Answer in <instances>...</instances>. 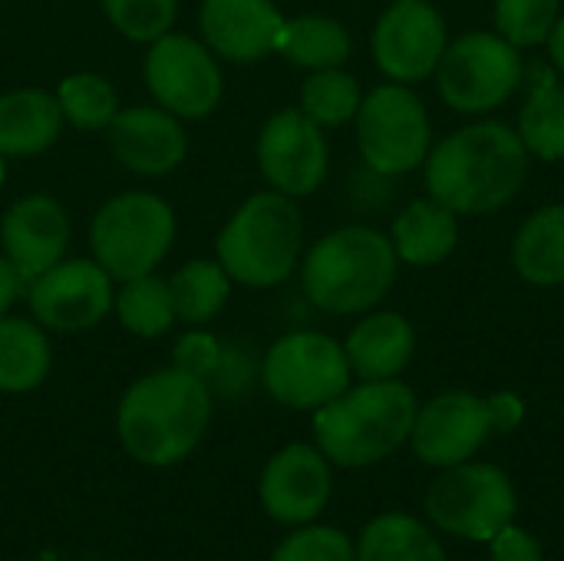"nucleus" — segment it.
<instances>
[{
    "label": "nucleus",
    "instance_id": "13",
    "mask_svg": "<svg viewBox=\"0 0 564 561\" xmlns=\"http://www.w3.org/2000/svg\"><path fill=\"white\" fill-rule=\"evenodd\" d=\"M112 278L96 258H63L26 284L33 321L56 334L96 327L112 311Z\"/></svg>",
    "mask_w": 564,
    "mask_h": 561
},
{
    "label": "nucleus",
    "instance_id": "11",
    "mask_svg": "<svg viewBox=\"0 0 564 561\" xmlns=\"http://www.w3.org/2000/svg\"><path fill=\"white\" fill-rule=\"evenodd\" d=\"M142 76L155 106L169 109L178 119L212 116L225 89L215 53L202 40L185 33H165L149 43Z\"/></svg>",
    "mask_w": 564,
    "mask_h": 561
},
{
    "label": "nucleus",
    "instance_id": "8",
    "mask_svg": "<svg viewBox=\"0 0 564 561\" xmlns=\"http://www.w3.org/2000/svg\"><path fill=\"white\" fill-rule=\"evenodd\" d=\"M354 122L360 159L383 179L423 169L433 149L430 109L406 83H380L364 93Z\"/></svg>",
    "mask_w": 564,
    "mask_h": 561
},
{
    "label": "nucleus",
    "instance_id": "33",
    "mask_svg": "<svg viewBox=\"0 0 564 561\" xmlns=\"http://www.w3.org/2000/svg\"><path fill=\"white\" fill-rule=\"evenodd\" d=\"M99 7L112 30L132 43H155L172 33L178 17V0H99Z\"/></svg>",
    "mask_w": 564,
    "mask_h": 561
},
{
    "label": "nucleus",
    "instance_id": "28",
    "mask_svg": "<svg viewBox=\"0 0 564 561\" xmlns=\"http://www.w3.org/2000/svg\"><path fill=\"white\" fill-rule=\"evenodd\" d=\"M231 278L228 271L208 258H195L188 261L185 268H178L172 278H169V291H172V304H175V317L192 324V327H202L208 324L212 317L221 314V308L228 304L231 298Z\"/></svg>",
    "mask_w": 564,
    "mask_h": 561
},
{
    "label": "nucleus",
    "instance_id": "27",
    "mask_svg": "<svg viewBox=\"0 0 564 561\" xmlns=\"http://www.w3.org/2000/svg\"><path fill=\"white\" fill-rule=\"evenodd\" d=\"M357 561H449L433 529L406 513H383L367 522Z\"/></svg>",
    "mask_w": 564,
    "mask_h": 561
},
{
    "label": "nucleus",
    "instance_id": "4",
    "mask_svg": "<svg viewBox=\"0 0 564 561\" xmlns=\"http://www.w3.org/2000/svg\"><path fill=\"white\" fill-rule=\"evenodd\" d=\"M400 258L390 235L370 225H344L314 241L301 265V284L314 308L347 317L373 311L397 284Z\"/></svg>",
    "mask_w": 564,
    "mask_h": 561
},
{
    "label": "nucleus",
    "instance_id": "32",
    "mask_svg": "<svg viewBox=\"0 0 564 561\" xmlns=\"http://www.w3.org/2000/svg\"><path fill=\"white\" fill-rule=\"evenodd\" d=\"M562 17V0H492V26L519 50L545 46Z\"/></svg>",
    "mask_w": 564,
    "mask_h": 561
},
{
    "label": "nucleus",
    "instance_id": "24",
    "mask_svg": "<svg viewBox=\"0 0 564 561\" xmlns=\"http://www.w3.org/2000/svg\"><path fill=\"white\" fill-rule=\"evenodd\" d=\"M53 367L46 331L26 317H0V393L36 390Z\"/></svg>",
    "mask_w": 564,
    "mask_h": 561
},
{
    "label": "nucleus",
    "instance_id": "17",
    "mask_svg": "<svg viewBox=\"0 0 564 561\" xmlns=\"http://www.w3.org/2000/svg\"><path fill=\"white\" fill-rule=\"evenodd\" d=\"M69 215L53 195L17 198L0 222V251L17 268L23 284L63 261L69 248Z\"/></svg>",
    "mask_w": 564,
    "mask_h": 561
},
{
    "label": "nucleus",
    "instance_id": "10",
    "mask_svg": "<svg viewBox=\"0 0 564 561\" xmlns=\"http://www.w3.org/2000/svg\"><path fill=\"white\" fill-rule=\"evenodd\" d=\"M264 390L291 410H321L350 387V364L344 344L321 331H294L264 354Z\"/></svg>",
    "mask_w": 564,
    "mask_h": 561
},
{
    "label": "nucleus",
    "instance_id": "19",
    "mask_svg": "<svg viewBox=\"0 0 564 561\" xmlns=\"http://www.w3.org/2000/svg\"><path fill=\"white\" fill-rule=\"evenodd\" d=\"M284 13L274 0H202V43L228 63H258L278 53Z\"/></svg>",
    "mask_w": 564,
    "mask_h": 561
},
{
    "label": "nucleus",
    "instance_id": "16",
    "mask_svg": "<svg viewBox=\"0 0 564 561\" xmlns=\"http://www.w3.org/2000/svg\"><path fill=\"white\" fill-rule=\"evenodd\" d=\"M334 493L330 460L307 443H291L274 453L261 473L258 496L264 513L281 526H307L314 522Z\"/></svg>",
    "mask_w": 564,
    "mask_h": 561
},
{
    "label": "nucleus",
    "instance_id": "12",
    "mask_svg": "<svg viewBox=\"0 0 564 561\" xmlns=\"http://www.w3.org/2000/svg\"><path fill=\"white\" fill-rule=\"evenodd\" d=\"M449 46L446 17L430 0H393L373 23L370 53L377 69L390 83H426L433 79Z\"/></svg>",
    "mask_w": 564,
    "mask_h": 561
},
{
    "label": "nucleus",
    "instance_id": "23",
    "mask_svg": "<svg viewBox=\"0 0 564 561\" xmlns=\"http://www.w3.org/2000/svg\"><path fill=\"white\" fill-rule=\"evenodd\" d=\"M512 268L532 288L564 284V202L535 208L512 238Z\"/></svg>",
    "mask_w": 564,
    "mask_h": 561
},
{
    "label": "nucleus",
    "instance_id": "6",
    "mask_svg": "<svg viewBox=\"0 0 564 561\" xmlns=\"http://www.w3.org/2000/svg\"><path fill=\"white\" fill-rule=\"evenodd\" d=\"M436 93L459 116H489L525 83L522 50L496 30H469L449 40L436 66Z\"/></svg>",
    "mask_w": 564,
    "mask_h": 561
},
{
    "label": "nucleus",
    "instance_id": "37",
    "mask_svg": "<svg viewBox=\"0 0 564 561\" xmlns=\"http://www.w3.org/2000/svg\"><path fill=\"white\" fill-rule=\"evenodd\" d=\"M486 410H489L492 433H512L525 420V400L516 390H499V393L486 397Z\"/></svg>",
    "mask_w": 564,
    "mask_h": 561
},
{
    "label": "nucleus",
    "instance_id": "9",
    "mask_svg": "<svg viewBox=\"0 0 564 561\" xmlns=\"http://www.w3.org/2000/svg\"><path fill=\"white\" fill-rule=\"evenodd\" d=\"M519 496L509 479L492 463H459L440 470L426 489V519L446 532L469 542H489L499 529L516 522Z\"/></svg>",
    "mask_w": 564,
    "mask_h": 561
},
{
    "label": "nucleus",
    "instance_id": "26",
    "mask_svg": "<svg viewBox=\"0 0 564 561\" xmlns=\"http://www.w3.org/2000/svg\"><path fill=\"white\" fill-rule=\"evenodd\" d=\"M516 132L532 159L564 162V79L552 69L542 73L519 109Z\"/></svg>",
    "mask_w": 564,
    "mask_h": 561
},
{
    "label": "nucleus",
    "instance_id": "38",
    "mask_svg": "<svg viewBox=\"0 0 564 561\" xmlns=\"http://www.w3.org/2000/svg\"><path fill=\"white\" fill-rule=\"evenodd\" d=\"M23 294V278L17 274V268L3 258L0 251V317L17 304V298Z\"/></svg>",
    "mask_w": 564,
    "mask_h": 561
},
{
    "label": "nucleus",
    "instance_id": "35",
    "mask_svg": "<svg viewBox=\"0 0 564 561\" xmlns=\"http://www.w3.org/2000/svg\"><path fill=\"white\" fill-rule=\"evenodd\" d=\"M175 367L185 374H195L202 380H208L212 374H218L221 367V344L218 337H212L208 331H188L175 341Z\"/></svg>",
    "mask_w": 564,
    "mask_h": 561
},
{
    "label": "nucleus",
    "instance_id": "34",
    "mask_svg": "<svg viewBox=\"0 0 564 561\" xmlns=\"http://www.w3.org/2000/svg\"><path fill=\"white\" fill-rule=\"evenodd\" d=\"M271 561H357V546L340 529L307 522L274 549Z\"/></svg>",
    "mask_w": 564,
    "mask_h": 561
},
{
    "label": "nucleus",
    "instance_id": "31",
    "mask_svg": "<svg viewBox=\"0 0 564 561\" xmlns=\"http://www.w3.org/2000/svg\"><path fill=\"white\" fill-rule=\"evenodd\" d=\"M56 103L63 119L76 129H106L119 112V96L112 83L99 73H69L56 86Z\"/></svg>",
    "mask_w": 564,
    "mask_h": 561
},
{
    "label": "nucleus",
    "instance_id": "40",
    "mask_svg": "<svg viewBox=\"0 0 564 561\" xmlns=\"http://www.w3.org/2000/svg\"><path fill=\"white\" fill-rule=\"evenodd\" d=\"M3 179H7V155L0 152V185H3Z\"/></svg>",
    "mask_w": 564,
    "mask_h": 561
},
{
    "label": "nucleus",
    "instance_id": "25",
    "mask_svg": "<svg viewBox=\"0 0 564 561\" xmlns=\"http://www.w3.org/2000/svg\"><path fill=\"white\" fill-rule=\"evenodd\" d=\"M350 50H354V40L347 26L324 13H301V17L284 20L281 40H278V53L291 66H301L307 73L344 66L350 60Z\"/></svg>",
    "mask_w": 564,
    "mask_h": 561
},
{
    "label": "nucleus",
    "instance_id": "15",
    "mask_svg": "<svg viewBox=\"0 0 564 561\" xmlns=\"http://www.w3.org/2000/svg\"><path fill=\"white\" fill-rule=\"evenodd\" d=\"M492 436L486 397L469 390H446L423 403L413 420L410 446L420 463L433 470H449L469 463Z\"/></svg>",
    "mask_w": 564,
    "mask_h": 561
},
{
    "label": "nucleus",
    "instance_id": "3",
    "mask_svg": "<svg viewBox=\"0 0 564 561\" xmlns=\"http://www.w3.org/2000/svg\"><path fill=\"white\" fill-rule=\"evenodd\" d=\"M416 393L397 380H360L314 410L317 450L344 470H367L410 443Z\"/></svg>",
    "mask_w": 564,
    "mask_h": 561
},
{
    "label": "nucleus",
    "instance_id": "5",
    "mask_svg": "<svg viewBox=\"0 0 564 561\" xmlns=\"http://www.w3.org/2000/svg\"><path fill=\"white\" fill-rule=\"evenodd\" d=\"M218 265L235 284L278 288L284 284L304 251V218L294 198L268 188L235 208L218 231Z\"/></svg>",
    "mask_w": 564,
    "mask_h": 561
},
{
    "label": "nucleus",
    "instance_id": "36",
    "mask_svg": "<svg viewBox=\"0 0 564 561\" xmlns=\"http://www.w3.org/2000/svg\"><path fill=\"white\" fill-rule=\"evenodd\" d=\"M489 555L492 561H545L539 539L532 532L519 529L516 522H509L506 529H499L489 539Z\"/></svg>",
    "mask_w": 564,
    "mask_h": 561
},
{
    "label": "nucleus",
    "instance_id": "1",
    "mask_svg": "<svg viewBox=\"0 0 564 561\" xmlns=\"http://www.w3.org/2000/svg\"><path fill=\"white\" fill-rule=\"evenodd\" d=\"M529 165L516 126L479 116L433 142L423 179L426 192L459 218L496 215L525 188Z\"/></svg>",
    "mask_w": 564,
    "mask_h": 561
},
{
    "label": "nucleus",
    "instance_id": "29",
    "mask_svg": "<svg viewBox=\"0 0 564 561\" xmlns=\"http://www.w3.org/2000/svg\"><path fill=\"white\" fill-rule=\"evenodd\" d=\"M112 308H116L122 327L129 334H135V337H145V341L162 337L178 321L175 317V304H172L169 281L159 278L155 271L122 281Z\"/></svg>",
    "mask_w": 564,
    "mask_h": 561
},
{
    "label": "nucleus",
    "instance_id": "2",
    "mask_svg": "<svg viewBox=\"0 0 564 561\" xmlns=\"http://www.w3.org/2000/svg\"><path fill=\"white\" fill-rule=\"evenodd\" d=\"M212 423L208 380L165 367L139 377L119 400L116 430L142 466H175L195 453Z\"/></svg>",
    "mask_w": 564,
    "mask_h": 561
},
{
    "label": "nucleus",
    "instance_id": "30",
    "mask_svg": "<svg viewBox=\"0 0 564 561\" xmlns=\"http://www.w3.org/2000/svg\"><path fill=\"white\" fill-rule=\"evenodd\" d=\"M360 99H364L360 79L344 66H334V69H317L304 79L297 109L307 119H314L321 129H337L354 122Z\"/></svg>",
    "mask_w": 564,
    "mask_h": 561
},
{
    "label": "nucleus",
    "instance_id": "39",
    "mask_svg": "<svg viewBox=\"0 0 564 561\" xmlns=\"http://www.w3.org/2000/svg\"><path fill=\"white\" fill-rule=\"evenodd\" d=\"M545 46H549L552 69H555V73L564 79V10H562V17H558V23L552 26V33H549V40H545Z\"/></svg>",
    "mask_w": 564,
    "mask_h": 561
},
{
    "label": "nucleus",
    "instance_id": "18",
    "mask_svg": "<svg viewBox=\"0 0 564 561\" xmlns=\"http://www.w3.org/2000/svg\"><path fill=\"white\" fill-rule=\"evenodd\" d=\"M106 142L116 162L135 175H169L185 162L188 136L182 119L162 106L119 109L106 126Z\"/></svg>",
    "mask_w": 564,
    "mask_h": 561
},
{
    "label": "nucleus",
    "instance_id": "14",
    "mask_svg": "<svg viewBox=\"0 0 564 561\" xmlns=\"http://www.w3.org/2000/svg\"><path fill=\"white\" fill-rule=\"evenodd\" d=\"M254 152L264 182L288 198L314 195L330 172L327 136L301 109H278L261 126Z\"/></svg>",
    "mask_w": 564,
    "mask_h": 561
},
{
    "label": "nucleus",
    "instance_id": "21",
    "mask_svg": "<svg viewBox=\"0 0 564 561\" xmlns=\"http://www.w3.org/2000/svg\"><path fill=\"white\" fill-rule=\"evenodd\" d=\"M393 251L400 265L410 268H436L443 265L459 245V215L436 202L433 195L413 198L390 228Z\"/></svg>",
    "mask_w": 564,
    "mask_h": 561
},
{
    "label": "nucleus",
    "instance_id": "7",
    "mask_svg": "<svg viewBox=\"0 0 564 561\" xmlns=\"http://www.w3.org/2000/svg\"><path fill=\"white\" fill-rule=\"evenodd\" d=\"M175 241V212L152 192H122L89 222L93 258L112 281L152 274Z\"/></svg>",
    "mask_w": 564,
    "mask_h": 561
},
{
    "label": "nucleus",
    "instance_id": "20",
    "mask_svg": "<svg viewBox=\"0 0 564 561\" xmlns=\"http://www.w3.org/2000/svg\"><path fill=\"white\" fill-rule=\"evenodd\" d=\"M416 350L413 324L397 311H367L347 334L344 354L360 380H397Z\"/></svg>",
    "mask_w": 564,
    "mask_h": 561
},
{
    "label": "nucleus",
    "instance_id": "22",
    "mask_svg": "<svg viewBox=\"0 0 564 561\" xmlns=\"http://www.w3.org/2000/svg\"><path fill=\"white\" fill-rule=\"evenodd\" d=\"M63 122L56 93L40 86L10 89L0 96V152L7 159L40 155L59 139Z\"/></svg>",
    "mask_w": 564,
    "mask_h": 561
}]
</instances>
